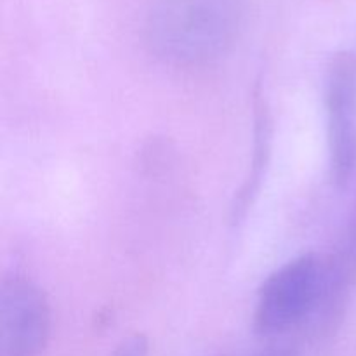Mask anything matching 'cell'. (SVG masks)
Returning a JSON list of instances; mask_svg holds the SVG:
<instances>
[{
    "instance_id": "6da1fadb",
    "label": "cell",
    "mask_w": 356,
    "mask_h": 356,
    "mask_svg": "<svg viewBox=\"0 0 356 356\" xmlns=\"http://www.w3.org/2000/svg\"><path fill=\"white\" fill-rule=\"evenodd\" d=\"M243 19L245 0H153L146 40L170 65H207L232 49Z\"/></svg>"
},
{
    "instance_id": "7a4b0ae2",
    "label": "cell",
    "mask_w": 356,
    "mask_h": 356,
    "mask_svg": "<svg viewBox=\"0 0 356 356\" xmlns=\"http://www.w3.org/2000/svg\"><path fill=\"white\" fill-rule=\"evenodd\" d=\"M330 257L306 252L273 271L257 292L254 329L261 336H277L313 322L329 284Z\"/></svg>"
},
{
    "instance_id": "3957f363",
    "label": "cell",
    "mask_w": 356,
    "mask_h": 356,
    "mask_svg": "<svg viewBox=\"0 0 356 356\" xmlns=\"http://www.w3.org/2000/svg\"><path fill=\"white\" fill-rule=\"evenodd\" d=\"M47 296L28 278L13 275L0 287V356H40L51 341Z\"/></svg>"
},
{
    "instance_id": "277c9868",
    "label": "cell",
    "mask_w": 356,
    "mask_h": 356,
    "mask_svg": "<svg viewBox=\"0 0 356 356\" xmlns=\"http://www.w3.org/2000/svg\"><path fill=\"white\" fill-rule=\"evenodd\" d=\"M325 113L330 176L343 188L356 170V58L351 52H337L327 66Z\"/></svg>"
},
{
    "instance_id": "5b68a950",
    "label": "cell",
    "mask_w": 356,
    "mask_h": 356,
    "mask_svg": "<svg viewBox=\"0 0 356 356\" xmlns=\"http://www.w3.org/2000/svg\"><path fill=\"white\" fill-rule=\"evenodd\" d=\"M273 149V115L268 99L263 90L257 87L254 92V145H252V162L249 172L243 179L242 188L235 195V202L232 205L233 222H240L259 195L261 184L266 176L268 165L271 160Z\"/></svg>"
},
{
    "instance_id": "8992f818",
    "label": "cell",
    "mask_w": 356,
    "mask_h": 356,
    "mask_svg": "<svg viewBox=\"0 0 356 356\" xmlns=\"http://www.w3.org/2000/svg\"><path fill=\"white\" fill-rule=\"evenodd\" d=\"M149 353V339L145 334H131L125 337L110 356H148Z\"/></svg>"
},
{
    "instance_id": "52a82bcc",
    "label": "cell",
    "mask_w": 356,
    "mask_h": 356,
    "mask_svg": "<svg viewBox=\"0 0 356 356\" xmlns=\"http://www.w3.org/2000/svg\"><path fill=\"white\" fill-rule=\"evenodd\" d=\"M268 356H296V355L292 353V351L282 350V351H275V353H271V355H268Z\"/></svg>"
},
{
    "instance_id": "ba28073f",
    "label": "cell",
    "mask_w": 356,
    "mask_h": 356,
    "mask_svg": "<svg viewBox=\"0 0 356 356\" xmlns=\"http://www.w3.org/2000/svg\"><path fill=\"white\" fill-rule=\"evenodd\" d=\"M355 238H356V235H355Z\"/></svg>"
}]
</instances>
